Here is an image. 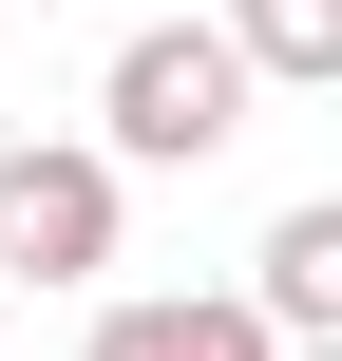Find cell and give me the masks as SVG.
<instances>
[{
	"label": "cell",
	"instance_id": "cell-5",
	"mask_svg": "<svg viewBox=\"0 0 342 361\" xmlns=\"http://www.w3.org/2000/svg\"><path fill=\"white\" fill-rule=\"evenodd\" d=\"M228 57H248V95H324L342 76V0H228Z\"/></svg>",
	"mask_w": 342,
	"mask_h": 361
},
{
	"label": "cell",
	"instance_id": "cell-4",
	"mask_svg": "<svg viewBox=\"0 0 342 361\" xmlns=\"http://www.w3.org/2000/svg\"><path fill=\"white\" fill-rule=\"evenodd\" d=\"M248 324L267 343H342V209H286L248 247Z\"/></svg>",
	"mask_w": 342,
	"mask_h": 361
},
{
	"label": "cell",
	"instance_id": "cell-1",
	"mask_svg": "<svg viewBox=\"0 0 342 361\" xmlns=\"http://www.w3.org/2000/svg\"><path fill=\"white\" fill-rule=\"evenodd\" d=\"M228 133H248V57H228V19H133L114 76H95V152H114V171H209Z\"/></svg>",
	"mask_w": 342,
	"mask_h": 361
},
{
	"label": "cell",
	"instance_id": "cell-3",
	"mask_svg": "<svg viewBox=\"0 0 342 361\" xmlns=\"http://www.w3.org/2000/svg\"><path fill=\"white\" fill-rule=\"evenodd\" d=\"M76 361H286V343L248 324V286H171V305H95Z\"/></svg>",
	"mask_w": 342,
	"mask_h": 361
},
{
	"label": "cell",
	"instance_id": "cell-2",
	"mask_svg": "<svg viewBox=\"0 0 342 361\" xmlns=\"http://www.w3.org/2000/svg\"><path fill=\"white\" fill-rule=\"evenodd\" d=\"M114 209H133V171L95 133H19L0 152V286H95L114 267Z\"/></svg>",
	"mask_w": 342,
	"mask_h": 361
}]
</instances>
